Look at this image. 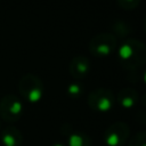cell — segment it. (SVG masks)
<instances>
[{
    "mask_svg": "<svg viewBox=\"0 0 146 146\" xmlns=\"http://www.w3.org/2000/svg\"><path fill=\"white\" fill-rule=\"evenodd\" d=\"M117 59L122 67L137 70L146 64V44L135 38H128L117 48Z\"/></svg>",
    "mask_w": 146,
    "mask_h": 146,
    "instance_id": "obj_1",
    "label": "cell"
},
{
    "mask_svg": "<svg viewBox=\"0 0 146 146\" xmlns=\"http://www.w3.org/2000/svg\"><path fill=\"white\" fill-rule=\"evenodd\" d=\"M18 91L29 103H38L43 96V83L35 74L27 73L19 79Z\"/></svg>",
    "mask_w": 146,
    "mask_h": 146,
    "instance_id": "obj_2",
    "label": "cell"
},
{
    "mask_svg": "<svg viewBox=\"0 0 146 146\" xmlns=\"http://www.w3.org/2000/svg\"><path fill=\"white\" fill-rule=\"evenodd\" d=\"M116 38L112 33L103 32L91 38L89 42V51L96 57H107L116 49Z\"/></svg>",
    "mask_w": 146,
    "mask_h": 146,
    "instance_id": "obj_3",
    "label": "cell"
},
{
    "mask_svg": "<svg viewBox=\"0 0 146 146\" xmlns=\"http://www.w3.org/2000/svg\"><path fill=\"white\" fill-rule=\"evenodd\" d=\"M88 105L96 112L106 113L112 110L115 103V96L111 89L96 88L88 95Z\"/></svg>",
    "mask_w": 146,
    "mask_h": 146,
    "instance_id": "obj_4",
    "label": "cell"
},
{
    "mask_svg": "<svg viewBox=\"0 0 146 146\" xmlns=\"http://www.w3.org/2000/svg\"><path fill=\"white\" fill-rule=\"evenodd\" d=\"M22 114H23V104L17 96L13 94H8L1 98L0 117L3 121L8 123H14L21 119Z\"/></svg>",
    "mask_w": 146,
    "mask_h": 146,
    "instance_id": "obj_5",
    "label": "cell"
},
{
    "mask_svg": "<svg viewBox=\"0 0 146 146\" xmlns=\"http://www.w3.org/2000/svg\"><path fill=\"white\" fill-rule=\"evenodd\" d=\"M130 128L124 122H115L111 124L104 133V140L107 146H122L127 143Z\"/></svg>",
    "mask_w": 146,
    "mask_h": 146,
    "instance_id": "obj_6",
    "label": "cell"
},
{
    "mask_svg": "<svg viewBox=\"0 0 146 146\" xmlns=\"http://www.w3.org/2000/svg\"><path fill=\"white\" fill-rule=\"evenodd\" d=\"M90 68H91L90 62L83 55H76V56H74L71 59L70 65H68V71L71 73V75L74 79H76V80H80V79L86 78L88 75Z\"/></svg>",
    "mask_w": 146,
    "mask_h": 146,
    "instance_id": "obj_7",
    "label": "cell"
},
{
    "mask_svg": "<svg viewBox=\"0 0 146 146\" xmlns=\"http://www.w3.org/2000/svg\"><path fill=\"white\" fill-rule=\"evenodd\" d=\"M115 100L119 103V105L123 108H132L139 100V95L136 89L131 87H124L119 90Z\"/></svg>",
    "mask_w": 146,
    "mask_h": 146,
    "instance_id": "obj_8",
    "label": "cell"
},
{
    "mask_svg": "<svg viewBox=\"0 0 146 146\" xmlns=\"http://www.w3.org/2000/svg\"><path fill=\"white\" fill-rule=\"evenodd\" d=\"M1 141L3 146H21L23 143L22 132L14 125H7L1 131Z\"/></svg>",
    "mask_w": 146,
    "mask_h": 146,
    "instance_id": "obj_9",
    "label": "cell"
},
{
    "mask_svg": "<svg viewBox=\"0 0 146 146\" xmlns=\"http://www.w3.org/2000/svg\"><path fill=\"white\" fill-rule=\"evenodd\" d=\"M68 146H91L89 136L81 131H72L68 136Z\"/></svg>",
    "mask_w": 146,
    "mask_h": 146,
    "instance_id": "obj_10",
    "label": "cell"
},
{
    "mask_svg": "<svg viewBox=\"0 0 146 146\" xmlns=\"http://www.w3.org/2000/svg\"><path fill=\"white\" fill-rule=\"evenodd\" d=\"M113 32L112 33L115 38L119 36V38H125L127 35H129L131 33V27L124 23V22H121V21H117L114 23L113 25Z\"/></svg>",
    "mask_w": 146,
    "mask_h": 146,
    "instance_id": "obj_11",
    "label": "cell"
},
{
    "mask_svg": "<svg viewBox=\"0 0 146 146\" xmlns=\"http://www.w3.org/2000/svg\"><path fill=\"white\" fill-rule=\"evenodd\" d=\"M67 95L72 98H79L83 94V86L80 82H71L67 86Z\"/></svg>",
    "mask_w": 146,
    "mask_h": 146,
    "instance_id": "obj_12",
    "label": "cell"
},
{
    "mask_svg": "<svg viewBox=\"0 0 146 146\" xmlns=\"http://www.w3.org/2000/svg\"><path fill=\"white\" fill-rule=\"evenodd\" d=\"M128 146H146V131L136 133L129 141Z\"/></svg>",
    "mask_w": 146,
    "mask_h": 146,
    "instance_id": "obj_13",
    "label": "cell"
},
{
    "mask_svg": "<svg viewBox=\"0 0 146 146\" xmlns=\"http://www.w3.org/2000/svg\"><path fill=\"white\" fill-rule=\"evenodd\" d=\"M116 2H117V5H119L122 9L132 10V9H135V8L139 5L140 0H116Z\"/></svg>",
    "mask_w": 146,
    "mask_h": 146,
    "instance_id": "obj_14",
    "label": "cell"
},
{
    "mask_svg": "<svg viewBox=\"0 0 146 146\" xmlns=\"http://www.w3.org/2000/svg\"><path fill=\"white\" fill-rule=\"evenodd\" d=\"M143 80H144V82H145V84H146V70H145L144 73H143Z\"/></svg>",
    "mask_w": 146,
    "mask_h": 146,
    "instance_id": "obj_15",
    "label": "cell"
},
{
    "mask_svg": "<svg viewBox=\"0 0 146 146\" xmlns=\"http://www.w3.org/2000/svg\"><path fill=\"white\" fill-rule=\"evenodd\" d=\"M52 146H65L64 144H62V143H56V144H54Z\"/></svg>",
    "mask_w": 146,
    "mask_h": 146,
    "instance_id": "obj_16",
    "label": "cell"
},
{
    "mask_svg": "<svg viewBox=\"0 0 146 146\" xmlns=\"http://www.w3.org/2000/svg\"><path fill=\"white\" fill-rule=\"evenodd\" d=\"M143 103L146 104V95H144V97H143Z\"/></svg>",
    "mask_w": 146,
    "mask_h": 146,
    "instance_id": "obj_17",
    "label": "cell"
},
{
    "mask_svg": "<svg viewBox=\"0 0 146 146\" xmlns=\"http://www.w3.org/2000/svg\"><path fill=\"white\" fill-rule=\"evenodd\" d=\"M144 26H145V32H146V16H145V23H144Z\"/></svg>",
    "mask_w": 146,
    "mask_h": 146,
    "instance_id": "obj_18",
    "label": "cell"
},
{
    "mask_svg": "<svg viewBox=\"0 0 146 146\" xmlns=\"http://www.w3.org/2000/svg\"><path fill=\"white\" fill-rule=\"evenodd\" d=\"M0 128H1V122H0Z\"/></svg>",
    "mask_w": 146,
    "mask_h": 146,
    "instance_id": "obj_19",
    "label": "cell"
}]
</instances>
